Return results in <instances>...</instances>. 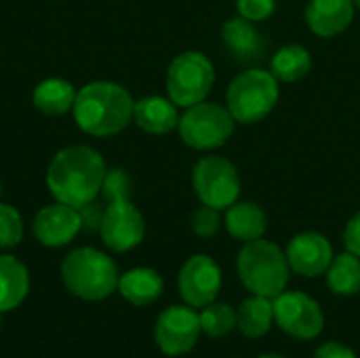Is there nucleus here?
Returning <instances> with one entry per match:
<instances>
[{
    "instance_id": "obj_21",
    "label": "nucleus",
    "mask_w": 360,
    "mask_h": 358,
    "mask_svg": "<svg viewBox=\"0 0 360 358\" xmlns=\"http://www.w3.org/2000/svg\"><path fill=\"white\" fill-rule=\"evenodd\" d=\"M76 91L63 78H46L36 84L32 93L34 108L44 116H63L74 108Z\"/></svg>"
},
{
    "instance_id": "obj_28",
    "label": "nucleus",
    "mask_w": 360,
    "mask_h": 358,
    "mask_svg": "<svg viewBox=\"0 0 360 358\" xmlns=\"http://www.w3.org/2000/svg\"><path fill=\"white\" fill-rule=\"evenodd\" d=\"M276 6H278L276 0H236L238 15L253 23L270 19L276 13Z\"/></svg>"
},
{
    "instance_id": "obj_16",
    "label": "nucleus",
    "mask_w": 360,
    "mask_h": 358,
    "mask_svg": "<svg viewBox=\"0 0 360 358\" xmlns=\"http://www.w3.org/2000/svg\"><path fill=\"white\" fill-rule=\"evenodd\" d=\"M354 11L352 0H310L306 6V23L319 38H333L350 27Z\"/></svg>"
},
{
    "instance_id": "obj_6",
    "label": "nucleus",
    "mask_w": 360,
    "mask_h": 358,
    "mask_svg": "<svg viewBox=\"0 0 360 358\" xmlns=\"http://www.w3.org/2000/svg\"><path fill=\"white\" fill-rule=\"evenodd\" d=\"M215 82V68L200 51L179 53L167 70V93L177 108H190L209 97Z\"/></svg>"
},
{
    "instance_id": "obj_8",
    "label": "nucleus",
    "mask_w": 360,
    "mask_h": 358,
    "mask_svg": "<svg viewBox=\"0 0 360 358\" xmlns=\"http://www.w3.org/2000/svg\"><path fill=\"white\" fill-rule=\"evenodd\" d=\"M192 186L198 200L213 209H228L240 196V175L224 156H205L194 165Z\"/></svg>"
},
{
    "instance_id": "obj_5",
    "label": "nucleus",
    "mask_w": 360,
    "mask_h": 358,
    "mask_svg": "<svg viewBox=\"0 0 360 358\" xmlns=\"http://www.w3.org/2000/svg\"><path fill=\"white\" fill-rule=\"evenodd\" d=\"M278 80L270 70L249 68L228 87V110L236 122L255 124L278 103Z\"/></svg>"
},
{
    "instance_id": "obj_2",
    "label": "nucleus",
    "mask_w": 360,
    "mask_h": 358,
    "mask_svg": "<svg viewBox=\"0 0 360 358\" xmlns=\"http://www.w3.org/2000/svg\"><path fill=\"white\" fill-rule=\"evenodd\" d=\"M135 101L131 93L110 80H95L76 93L74 120L80 131L93 137H112L133 122Z\"/></svg>"
},
{
    "instance_id": "obj_3",
    "label": "nucleus",
    "mask_w": 360,
    "mask_h": 358,
    "mask_svg": "<svg viewBox=\"0 0 360 358\" xmlns=\"http://www.w3.org/2000/svg\"><path fill=\"white\" fill-rule=\"evenodd\" d=\"M61 281L72 295L84 302H101L118 289L120 274L110 255L93 247H80L61 262Z\"/></svg>"
},
{
    "instance_id": "obj_20",
    "label": "nucleus",
    "mask_w": 360,
    "mask_h": 358,
    "mask_svg": "<svg viewBox=\"0 0 360 358\" xmlns=\"http://www.w3.org/2000/svg\"><path fill=\"white\" fill-rule=\"evenodd\" d=\"M30 293V272L13 255H0V312L15 310Z\"/></svg>"
},
{
    "instance_id": "obj_19",
    "label": "nucleus",
    "mask_w": 360,
    "mask_h": 358,
    "mask_svg": "<svg viewBox=\"0 0 360 358\" xmlns=\"http://www.w3.org/2000/svg\"><path fill=\"white\" fill-rule=\"evenodd\" d=\"M165 289L162 276L152 268H133L124 272L118 281L120 295L133 306H150L154 304Z\"/></svg>"
},
{
    "instance_id": "obj_30",
    "label": "nucleus",
    "mask_w": 360,
    "mask_h": 358,
    "mask_svg": "<svg viewBox=\"0 0 360 358\" xmlns=\"http://www.w3.org/2000/svg\"><path fill=\"white\" fill-rule=\"evenodd\" d=\"M314 358H359V357H356V352H354L350 346H346V344H342V342H327V344H323V346L314 352Z\"/></svg>"
},
{
    "instance_id": "obj_33",
    "label": "nucleus",
    "mask_w": 360,
    "mask_h": 358,
    "mask_svg": "<svg viewBox=\"0 0 360 358\" xmlns=\"http://www.w3.org/2000/svg\"><path fill=\"white\" fill-rule=\"evenodd\" d=\"M352 2H354V6H356V8H360V0H352Z\"/></svg>"
},
{
    "instance_id": "obj_14",
    "label": "nucleus",
    "mask_w": 360,
    "mask_h": 358,
    "mask_svg": "<svg viewBox=\"0 0 360 358\" xmlns=\"http://www.w3.org/2000/svg\"><path fill=\"white\" fill-rule=\"evenodd\" d=\"M287 262L291 272L308 279H316L327 272L333 262V247L327 236L319 232H302L287 245Z\"/></svg>"
},
{
    "instance_id": "obj_26",
    "label": "nucleus",
    "mask_w": 360,
    "mask_h": 358,
    "mask_svg": "<svg viewBox=\"0 0 360 358\" xmlns=\"http://www.w3.org/2000/svg\"><path fill=\"white\" fill-rule=\"evenodd\" d=\"M23 238V219L21 213L11 207L0 203V249H13L21 243Z\"/></svg>"
},
{
    "instance_id": "obj_34",
    "label": "nucleus",
    "mask_w": 360,
    "mask_h": 358,
    "mask_svg": "<svg viewBox=\"0 0 360 358\" xmlns=\"http://www.w3.org/2000/svg\"><path fill=\"white\" fill-rule=\"evenodd\" d=\"M0 196H2V184H0Z\"/></svg>"
},
{
    "instance_id": "obj_7",
    "label": "nucleus",
    "mask_w": 360,
    "mask_h": 358,
    "mask_svg": "<svg viewBox=\"0 0 360 358\" xmlns=\"http://www.w3.org/2000/svg\"><path fill=\"white\" fill-rule=\"evenodd\" d=\"M234 116L226 106L200 101L186 108L179 116V137L186 146L194 150H215L221 148L234 133Z\"/></svg>"
},
{
    "instance_id": "obj_18",
    "label": "nucleus",
    "mask_w": 360,
    "mask_h": 358,
    "mask_svg": "<svg viewBox=\"0 0 360 358\" xmlns=\"http://www.w3.org/2000/svg\"><path fill=\"white\" fill-rule=\"evenodd\" d=\"M226 228L232 238L240 243H251L266 234L268 219L259 205L249 200H236L226 209Z\"/></svg>"
},
{
    "instance_id": "obj_23",
    "label": "nucleus",
    "mask_w": 360,
    "mask_h": 358,
    "mask_svg": "<svg viewBox=\"0 0 360 358\" xmlns=\"http://www.w3.org/2000/svg\"><path fill=\"white\" fill-rule=\"evenodd\" d=\"M312 70V55L302 44H287L278 49L270 61V72L276 76V80L283 82H297L304 76H308Z\"/></svg>"
},
{
    "instance_id": "obj_15",
    "label": "nucleus",
    "mask_w": 360,
    "mask_h": 358,
    "mask_svg": "<svg viewBox=\"0 0 360 358\" xmlns=\"http://www.w3.org/2000/svg\"><path fill=\"white\" fill-rule=\"evenodd\" d=\"M221 40L226 49L230 51L232 59L238 63H257L268 53V40L266 36L255 27L253 21L245 17H232L221 27Z\"/></svg>"
},
{
    "instance_id": "obj_9",
    "label": "nucleus",
    "mask_w": 360,
    "mask_h": 358,
    "mask_svg": "<svg viewBox=\"0 0 360 358\" xmlns=\"http://www.w3.org/2000/svg\"><path fill=\"white\" fill-rule=\"evenodd\" d=\"M274 323L295 340H314L325 329L321 304L304 291H283L274 298Z\"/></svg>"
},
{
    "instance_id": "obj_22",
    "label": "nucleus",
    "mask_w": 360,
    "mask_h": 358,
    "mask_svg": "<svg viewBox=\"0 0 360 358\" xmlns=\"http://www.w3.org/2000/svg\"><path fill=\"white\" fill-rule=\"evenodd\" d=\"M236 319L243 335L251 340L264 338L274 325V300L264 295H251L238 306Z\"/></svg>"
},
{
    "instance_id": "obj_25",
    "label": "nucleus",
    "mask_w": 360,
    "mask_h": 358,
    "mask_svg": "<svg viewBox=\"0 0 360 358\" xmlns=\"http://www.w3.org/2000/svg\"><path fill=\"white\" fill-rule=\"evenodd\" d=\"M200 327L202 333L209 338H226L238 327L236 310H232L228 304H209L200 312Z\"/></svg>"
},
{
    "instance_id": "obj_17",
    "label": "nucleus",
    "mask_w": 360,
    "mask_h": 358,
    "mask_svg": "<svg viewBox=\"0 0 360 358\" xmlns=\"http://www.w3.org/2000/svg\"><path fill=\"white\" fill-rule=\"evenodd\" d=\"M133 122L150 135H167L179 124L177 106L169 97L150 95L135 101Z\"/></svg>"
},
{
    "instance_id": "obj_1",
    "label": "nucleus",
    "mask_w": 360,
    "mask_h": 358,
    "mask_svg": "<svg viewBox=\"0 0 360 358\" xmlns=\"http://www.w3.org/2000/svg\"><path fill=\"white\" fill-rule=\"evenodd\" d=\"M105 160L89 146L59 150L46 169V188L57 203L84 209L95 203L105 179Z\"/></svg>"
},
{
    "instance_id": "obj_31",
    "label": "nucleus",
    "mask_w": 360,
    "mask_h": 358,
    "mask_svg": "<svg viewBox=\"0 0 360 358\" xmlns=\"http://www.w3.org/2000/svg\"><path fill=\"white\" fill-rule=\"evenodd\" d=\"M344 245H346V249L350 253H354L356 257H360V213H356L348 222V226L344 230Z\"/></svg>"
},
{
    "instance_id": "obj_29",
    "label": "nucleus",
    "mask_w": 360,
    "mask_h": 358,
    "mask_svg": "<svg viewBox=\"0 0 360 358\" xmlns=\"http://www.w3.org/2000/svg\"><path fill=\"white\" fill-rule=\"evenodd\" d=\"M103 194L108 198V203L112 200H120V198H129V192H131V179L124 171L120 169H114L110 173H105V179H103Z\"/></svg>"
},
{
    "instance_id": "obj_4",
    "label": "nucleus",
    "mask_w": 360,
    "mask_h": 358,
    "mask_svg": "<svg viewBox=\"0 0 360 358\" xmlns=\"http://www.w3.org/2000/svg\"><path fill=\"white\" fill-rule=\"evenodd\" d=\"M236 270L247 291L270 300L287 291L291 276L285 251L278 245L264 238L245 243L236 257Z\"/></svg>"
},
{
    "instance_id": "obj_27",
    "label": "nucleus",
    "mask_w": 360,
    "mask_h": 358,
    "mask_svg": "<svg viewBox=\"0 0 360 358\" xmlns=\"http://www.w3.org/2000/svg\"><path fill=\"white\" fill-rule=\"evenodd\" d=\"M190 226H192V230H194V234L198 238H213L219 232V226H221L219 209H213V207L202 205L200 209H196L192 213Z\"/></svg>"
},
{
    "instance_id": "obj_10",
    "label": "nucleus",
    "mask_w": 360,
    "mask_h": 358,
    "mask_svg": "<svg viewBox=\"0 0 360 358\" xmlns=\"http://www.w3.org/2000/svg\"><path fill=\"white\" fill-rule=\"evenodd\" d=\"M202 333L200 314L192 306H169L165 308L154 325V340L160 352L167 357L188 354Z\"/></svg>"
},
{
    "instance_id": "obj_12",
    "label": "nucleus",
    "mask_w": 360,
    "mask_h": 358,
    "mask_svg": "<svg viewBox=\"0 0 360 358\" xmlns=\"http://www.w3.org/2000/svg\"><path fill=\"white\" fill-rule=\"evenodd\" d=\"M179 295L192 308H205L221 291V270L209 255H192L179 270Z\"/></svg>"
},
{
    "instance_id": "obj_35",
    "label": "nucleus",
    "mask_w": 360,
    "mask_h": 358,
    "mask_svg": "<svg viewBox=\"0 0 360 358\" xmlns=\"http://www.w3.org/2000/svg\"><path fill=\"white\" fill-rule=\"evenodd\" d=\"M0 325H2V312H0Z\"/></svg>"
},
{
    "instance_id": "obj_13",
    "label": "nucleus",
    "mask_w": 360,
    "mask_h": 358,
    "mask_svg": "<svg viewBox=\"0 0 360 358\" xmlns=\"http://www.w3.org/2000/svg\"><path fill=\"white\" fill-rule=\"evenodd\" d=\"M34 236L40 245L57 249L70 245L78 232L82 230V215L80 209H74L63 203H55L42 207L32 224Z\"/></svg>"
},
{
    "instance_id": "obj_24",
    "label": "nucleus",
    "mask_w": 360,
    "mask_h": 358,
    "mask_svg": "<svg viewBox=\"0 0 360 358\" xmlns=\"http://www.w3.org/2000/svg\"><path fill=\"white\" fill-rule=\"evenodd\" d=\"M327 285L335 295L350 298L360 293V257L346 251L333 257L331 266L327 268Z\"/></svg>"
},
{
    "instance_id": "obj_11",
    "label": "nucleus",
    "mask_w": 360,
    "mask_h": 358,
    "mask_svg": "<svg viewBox=\"0 0 360 358\" xmlns=\"http://www.w3.org/2000/svg\"><path fill=\"white\" fill-rule=\"evenodd\" d=\"M99 232L108 249L124 253L141 245L146 236V222L141 211L129 198H120L108 203L103 209Z\"/></svg>"
},
{
    "instance_id": "obj_32",
    "label": "nucleus",
    "mask_w": 360,
    "mask_h": 358,
    "mask_svg": "<svg viewBox=\"0 0 360 358\" xmlns=\"http://www.w3.org/2000/svg\"><path fill=\"white\" fill-rule=\"evenodd\" d=\"M257 358H287V357H283V354H262V357H257Z\"/></svg>"
}]
</instances>
